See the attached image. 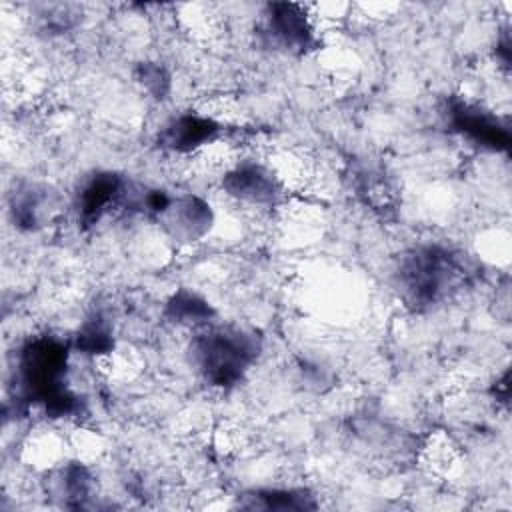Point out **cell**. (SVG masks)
I'll return each instance as SVG.
<instances>
[{"mask_svg": "<svg viewBox=\"0 0 512 512\" xmlns=\"http://www.w3.org/2000/svg\"><path fill=\"white\" fill-rule=\"evenodd\" d=\"M54 484L56 494L62 498L66 508H84L94 494L96 480L84 462L72 460L58 470Z\"/></svg>", "mask_w": 512, "mask_h": 512, "instance_id": "4fadbf2b", "label": "cell"}, {"mask_svg": "<svg viewBox=\"0 0 512 512\" xmlns=\"http://www.w3.org/2000/svg\"><path fill=\"white\" fill-rule=\"evenodd\" d=\"M258 38L262 46L292 56H306L318 48L316 28L306 8L296 2H268L258 24Z\"/></svg>", "mask_w": 512, "mask_h": 512, "instance_id": "277c9868", "label": "cell"}, {"mask_svg": "<svg viewBox=\"0 0 512 512\" xmlns=\"http://www.w3.org/2000/svg\"><path fill=\"white\" fill-rule=\"evenodd\" d=\"M130 180L114 170H96L80 182L74 210L82 228L96 226L104 216L124 210Z\"/></svg>", "mask_w": 512, "mask_h": 512, "instance_id": "8992f818", "label": "cell"}, {"mask_svg": "<svg viewBox=\"0 0 512 512\" xmlns=\"http://www.w3.org/2000/svg\"><path fill=\"white\" fill-rule=\"evenodd\" d=\"M510 376V372L508 370H504L502 372V376L500 378H496V382L492 384V396L498 400V402H502V404H508V394H510V384H508V378Z\"/></svg>", "mask_w": 512, "mask_h": 512, "instance_id": "ac0fdd59", "label": "cell"}, {"mask_svg": "<svg viewBox=\"0 0 512 512\" xmlns=\"http://www.w3.org/2000/svg\"><path fill=\"white\" fill-rule=\"evenodd\" d=\"M72 350L84 356L100 358L114 350V328L112 322L102 312H92L76 330L70 342Z\"/></svg>", "mask_w": 512, "mask_h": 512, "instance_id": "5bb4252c", "label": "cell"}, {"mask_svg": "<svg viewBox=\"0 0 512 512\" xmlns=\"http://www.w3.org/2000/svg\"><path fill=\"white\" fill-rule=\"evenodd\" d=\"M222 190L230 198L252 206H272L284 196L280 178L272 168L256 160H244L226 170L222 176Z\"/></svg>", "mask_w": 512, "mask_h": 512, "instance_id": "ba28073f", "label": "cell"}, {"mask_svg": "<svg viewBox=\"0 0 512 512\" xmlns=\"http://www.w3.org/2000/svg\"><path fill=\"white\" fill-rule=\"evenodd\" d=\"M164 318L176 326L202 328L214 322L216 308L192 288H176L164 302Z\"/></svg>", "mask_w": 512, "mask_h": 512, "instance_id": "7c38bea8", "label": "cell"}, {"mask_svg": "<svg viewBox=\"0 0 512 512\" xmlns=\"http://www.w3.org/2000/svg\"><path fill=\"white\" fill-rule=\"evenodd\" d=\"M512 42H510V32L504 30L498 38H496V60L508 68L510 66V54H512Z\"/></svg>", "mask_w": 512, "mask_h": 512, "instance_id": "e0dca14e", "label": "cell"}, {"mask_svg": "<svg viewBox=\"0 0 512 512\" xmlns=\"http://www.w3.org/2000/svg\"><path fill=\"white\" fill-rule=\"evenodd\" d=\"M52 212V198L46 186L20 182L8 198V214L16 230L36 232L46 226Z\"/></svg>", "mask_w": 512, "mask_h": 512, "instance_id": "30bf717a", "label": "cell"}, {"mask_svg": "<svg viewBox=\"0 0 512 512\" xmlns=\"http://www.w3.org/2000/svg\"><path fill=\"white\" fill-rule=\"evenodd\" d=\"M476 276L474 260L444 242H422L404 250L394 266V290L412 312L446 302Z\"/></svg>", "mask_w": 512, "mask_h": 512, "instance_id": "7a4b0ae2", "label": "cell"}, {"mask_svg": "<svg viewBox=\"0 0 512 512\" xmlns=\"http://www.w3.org/2000/svg\"><path fill=\"white\" fill-rule=\"evenodd\" d=\"M134 82L148 92L154 100H166L172 92V74L170 70L156 60H142L132 70Z\"/></svg>", "mask_w": 512, "mask_h": 512, "instance_id": "9a60e30c", "label": "cell"}, {"mask_svg": "<svg viewBox=\"0 0 512 512\" xmlns=\"http://www.w3.org/2000/svg\"><path fill=\"white\" fill-rule=\"evenodd\" d=\"M156 222L170 240L194 244L206 238L214 228V210L210 202L198 194H176Z\"/></svg>", "mask_w": 512, "mask_h": 512, "instance_id": "52a82bcc", "label": "cell"}, {"mask_svg": "<svg viewBox=\"0 0 512 512\" xmlns=\"http://www.w3.org/2000/svg\"><path fill=\"white\" fill-rule=\"evenodd\" d=\"M238 506L264 512H306L318 508V498L304 486H264L242 492Z\"/></svg>", "mask_w": 512, "mask_h": 512, "instance_id": "8fae6325", "label": "cell"}, {"mask_svg": "<svg viewBox=\"0 0 512 512\" xmlns=\"http://www.w3.org/2000/svg\"><path fill=\"white\" fill-rule=\"evenodd\" d=\"M444 116L448 128L468 142L490 152H508L512 142L508 122L482 104L462 96H450Z\"/></svg>", "mask_w": 512, "mask_h": 512, "instance_id": "5b68a950", "label": "cell"}, {"mask_svg": "<svg viewBox=\"0 0 512 512\" xmlns=\"http://www.w3.org/2000/svg\"><path fill=\"white\" fill-rule=\"evenodd\" d=\"M80 22V10L76 6L54 4L38 14V28L46 36H60L76 28Z\"/></svg>", "mask_w": 512, "mask_h": 512, "instance_id": "2e32d148", "label": "cell"}, {"mask_svg": "<svg viewBox=\"0 0 512 512\" xmlns=\"http://www.w3.org/2000/svg\"><path fill=\"white\" fill-rule=\"evenodd\" d=\"M190 360L200 378L218 390L238 386L262 354V338L256 330L238 324H208L190 340Z\"/></svg>", "mask_w": 512, "mask_h": 512, "instance_id": "3957f363", "label": "cell"}, {"mask_svg": "<svg viewBox=\"0 0 512 512\" xmlns=\"http://www.w3.org/2000/svg\"><path fill=\"white\" fill-rule=\"evenodd\" d=\"M70 350V342L52 334L30 336L20 344L12 380L16 412L40 408L52 420H72L84 412V400L68 384Z\"/></svg>", "mask_w": 512, "mask_h": 512, "instance_id": "6da1fadb", "label": "cell"}, {"mask_svg": "<svg viewBox=\"0 0 512 512\" xmlns=\"http://www.w3.org/2000/svg\"><path fill=\"white\" fill-rule=\"evenodd\" d=\"M224 134V124L198 112H180L164 122L156 134L158 148L172 154H190Z\"/></svg>", "mask_w": 512, "mask_h": 512, "instance_id": "9c48e42d", "label": "cell"}]
</instances>
